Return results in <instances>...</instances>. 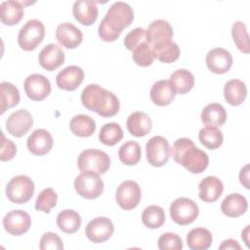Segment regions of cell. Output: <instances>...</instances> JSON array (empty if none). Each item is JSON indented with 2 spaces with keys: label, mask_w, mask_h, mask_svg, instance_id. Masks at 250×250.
I'll use <instances>...</instances> for the list:
<instances>
[{
  "label": "cell",
  "mask_w": 250,
  "mask_h": 250,
  "mask_svg": "<svg viewBox=\"0 0 250 250\" xmlns=\"http://www.w3.org/2000/svg\"><path fill=\"white\" fill-rule=\"evenodd\" d=\"M123 138V130L118 123L111 122L104 124L99 133L100 142L105 146H112Z\"/></svg>",
  "instance_id": "37"
},
{
  "label": "cell",
  "mask_w": 250,
  "mask_h": 250,
  "mask_svg": "<svg viewBox=\"0 0 250 250\" xmlns=\"http://www.w3.org/2000/svg\"><path fill=\"white\" fill-rule=\"evenodd\" d=\"M158 248L160 250H182L183 241L182 238L173 232H166L159 236L158 238Z\"/></svg>",
  "instance_id": "43"
},
{
  "label": "cell",
  "mask_w": 250,
  "mask_h": 250,
  "mask_svg": "<svg viewBox=\"0 0 250 250\" xmlns=\"http://www.w3.org/2000/svg\"><path fill=\"white\" fill-rule=\"evenodd\" d=\"M199 198L204 202L217 201L224 191V185L222 181L215 176H208L204 178L198 185Z\"/></svg>",
  "instance_id": "22"
},
{
  "label": "cell",
  "mask_w": 250,
  "mask_h": 250,
  "mask_svg": "<svg viewBox=\"0 0 250 250\" xmlns=\"http://www.w3.org/2000/svg\"><path fill=\"white\" fill-rule=\"evenodd\" d=\"M133 20L134 12L129 4L122 1L114 2L99 25V36L105 42H113Z\"/></svg>",
  "instance_id": "1"
},
{
  "label": "cell",
  "mask_w": 250,
  "mask_h": 250,
  "mask_svg": "<svg viewBox=\"0 0 250 250\" xmlns=\"http://www.w3.org/2000/svg\"><path fill=\"white\" fill-rule=\"evenodd\" d=\"M39 248L41 250H62L63 249V244L61 237L57 233L49 231L45 232L42 235L39 243Z\"/></svg>",
  "instance_id": "44"
},
{
  "label": "cell",
  "mask_w": 250,
  "mask_h": 250,
  "mask_svg": "<svg viewBox=\"0 0 250 250\" xmlns=\"http://www.w3.org/2000/svg\"><path fill=\"white\" fill-rule=\"evenodd\" d=\"M23 17V5L19 1H3L0 5V19L6 25L19 23Z\"/></svg>",
  "instance_id": "26"
},
{
  "label": "cell",
  "mask_w": 250,
  "mask_h": 250,
  "mask_svg": "<svg viewBox=\"0 0 250 250\" xmlns=\"http://www.w3.org/2000/svg\"><path fill=\"white\" fill-rule=\"evenodd\" d=\"M231 35L237 49L244 54H249L250 53L249 37H248L246 25L244 24V22L240 21H235L231 27Z\"/></svg>",
  "instance_id": "39"
},
{
  "label": "cell",
  "mask_w": 250,
  "mask_h": 250,
  "mask_svg": "<svg viewBox=\"0 0 250 250\" xmlns=\"http://www.w3.org/2000/svg\"><path fill=\"white\" fill-rule=\"evenodd\" d=\"M31 226V219L27 212L23 210H12L3 219V227L7 232L13 235L25 233Z\"/></svg>",
  "instance_id": "14"
},
{
  "label": "cell",
  "mask_w": 250,
  "mask_h": 250,
  "mask_svg": "<svg viewBox=\"0 0 250 250\" xmlns=\"http://www.w3.org/2000/svg\"><path fill=\"white\" fill-rule=\"evenodd\" d=\"M170 154L177 163L192 174L202 173L209 164L207 153L199 149L188 138L175 141L172 148H170Z\"/></svg>",
  "instance_id": "3"
},
{
  "label": "cell",
  "mask_w": 250,
  "mask_h": 250,
  "mask_svg": "<svg viewBox=\"0 0 250 250\" xmlns=\"http://www.w3.org/2000/svg\"><path fill=\"white\" fill-rule=\"evenodd\" d=\"M212 240L211 232L204 228L192 229L187 235V243L191 250H206L211 246Z\"/></svg>",
  "instance_id": "30"
},
{
  "label": "cell",
  "mask_w": 250,
  "mask_h": 250,
  "mask_svg": "<svg viewBox=\"0 0 250 250\" xmlns=\"http://www.w3.org/2000/svg\"><path fill=\"white\" fill-rule=\"evenodd\" d=\"M72 13L75 20L83 25H92L97 21L99 15L97 3L92 0L75 1Z\"/></svg>",
  "instance_id": "21"
},
{
  "label": "cell",
  "mask_w": 250,
  "mask_h": 250,
  "mask_svg": "<svg viewBox=\"0 0 250 250\" xmlns=\"http://www.w3.org/2000/svg\"><path fill=\"white\" fill-rule=\"evenodd\" d=\"M206 64L209 70L216 74L227 73L232 65V57L224 48H214L206 55Z\"/></svg>",
  "instance_id": "15"
},
{
  "label": "cell",
  "mask_w": 250,
  "mask_h": 250,
  "mask_svg": "<svg viewBox=\"0 0 250 250\" xmlns=\"http://www.w3.org/2000/svg\"><path fill=\"white\" fill-rule=\"evenodd\" d=\"M142 221L148 229H158L165 222L164 210L158 205H149L143 211Z\"/></svg>",
  "instance_id": "38"
},
{
  "label": "cell",
  "mask_w": 250,
  "mask_h": 250,
  "mask_svg": "<svg viewBox=\"0 0 250 250\" xmlns=\"http://www.w3.org/2000/svg\"><path fill=\"white\" fill-rule=\"evenodd\" d=\"M45 26L38 20H29L20 29L18 34L19 46L24 51H32L43 41Z\"/></svg>",
  "instance_id": "6"
},
{
  "label": "cell",
  "mask_w": 250,
  "mask_h": 250,
  "mask_svg": "<svg viewBox=\"0 0 250 250\" xmlns=\"http://www.w3.org/2000/svg\"><path fill=\"white\" fill-rule=\"evenodd\" d=\"M151 49L154 59H157L158 61L164 63L176 62L181 55L180 47L173 41H169L164 44L151 47Z\"/></svg>",
  "instance_id": "34"
},
{
  "label": "cell",
  "mask_w": 250,
  "mask_h": 250,
  "mask_svg": "<svg viewBox=\"0 0 250 250\" xmlns=\"http://www.w3.org/2000/svg\"><path fill=\"white\" fill-rule=\"evenodd\" d=\"M58 195L53 188H44L37 196L35 201V209L44 213H50V211L57 205Z\"/></svg>",
  "instance_id": "40"
},
{
  "label": "cell",
  "mask_w": 250,
  "mask_h": 250,
  "mask_svg": "<svg viewBox=\"0 0 250 250\" xmlns=\"http://www.w3.org/2000/svg\"><path fill=\"white\" fill-rule=\"evenodd\" d=\"M114 231L112 222L106 217H97L90 221L85 228V234L94 243H102L108 240Z\"/></svg>",
  "instance_id": "11"
},
{
  "label": "cell",
  "mask_w": 250,
  "mask_h": 250,
  "mask_svg": "<svg viewBox=\"0 0 250 250\" xmlns=\"http://www.w3.org/2000/svg\"><path fill=\"white\" fill-rule=\"evenodd\" d=\"M248 229H249V226H247L245 228V229L242 231V234H241V237L244 239L245 243L247 246H249V243H248V238H247V235H248Z\"/></svg>",
  "instance_id": "48"
},
{
  "label": "cell",
  "mask_w": 250,
  "mask_h": 250,
  "mask_svg": "<svg viewBox=\"0 0 250 250\" xmlns=\"http://www.w3.org/2000/svg\"><path fill=\"white\" fill-rule=\"evenodd\" d=\"M34 184L25 175H19L10 180L6 187L8 199L16 204H22L29 201L34 193Z\"/></svg>",
  "instance_id": "5"
},
{
  "label": "cell",
  "mask_w": 250,
  "mask_h": 250,
  "mask_svg": "<svg viewBox=\"0 0 250 250\" xmlns=\"http://www.w3.org/2000/svg\"><path fill=\"white\" fill-rule=\"evenodd\" d=\"M81 222L80 215L76 211L70 209L63 210L57 216V225L59 229L66 233L76 232L81 226Z\"/></svg>",
  "instance_id": "33"
},
{
  "label": "cell",
  "mask_w": 250,
  "mask_h": 250,
  "mask_svg": "<svg viewBox=\"0 0 250 250\" xmlns=\"http://www.w3.org/2000/svg\"><path fill=\"white\" fill-rule=\"evenodd\" d=\"M74 188L80 196L86 199H95L103 193L104 182L100 174L88 171L75 178Z\"/></svg>",
  "instance_id": "8"
},
{
  "label": "cell",
  "mask_w": 250,
  "mask_h": 250,
  "mask_svg": "<svg viewBox=\"0 0 250 250\" xmlns=\"http://www.w3.org/2000/svg\"><path fill=\"white\" fill-rule=\"evenodd\" d=\"M199 214L197 204L189 198L179 197L170 205L171 219L180 226L189 225L196 220Z\"/></svg>",
  "instance_id": "7"
},
{
  "label": "cell",
  "mask_w": 250,
  "mask_h": 250,
  "mask_svg": "<svg viewBox=\"0 0 250 250\" xmlns=\"http://www.w3.org/2000/svg\"><path fill=\"white\" fill-rule=\"evenodd\" d=\"M77 166L81 173L90 171L97 174H104L110 167V158L103 150L85 149L77 158Z\"/></svg>",
  "instance_id": "4"
},
{
  "label": "cell",
  "mask_w": 250,
  "mask_h": 250,
  "mask_svg": "<svg viewBox=\"0 0 250 250\" xmlns=\"http://www.w3.org/2000/svg\"><path fill=\"white\" fill-rule=\"evenodd\" d=\"M142 198L141 188L134 181L122 182L116 188L115 199L123 210H132L138 206Z\"/></svg>",
  "instance_id": "10"
},
{
  "label": "cell",
  "mask_w": 250,
  "mask_h": 250,
  "mask_svg": "<svg viewBox=\"0 0 250 250\" xmlns=\"http://www.w3.org/2000/svg\"><path fill=\"white\" fill-rule=\"evenodd\" d=\"M201 121L207 126L220 127L227 121V110L221 104H209L201 111Z\"/></svg>",
  "instance_id": "28"
},
{
  "label": "cell",
  "mask_w": 250,
  "mask_h": 250,
  "mask_svg": "<svg viewBox=\"0 0 250 250\" xmlns=\"http://www.w3.org/2000/svg\"><path fill=\"white\" fill-rule=\"evenodd\" d=\"M17 153L16 145L9 139H6L3 132H1V148H0V159L1 161H8L15 157Z\"/></svg>",
  "instance_id": "45"
},
{
  "label": "cell",
  "mask_w": 250,
  "mask_h": 250,
  "mask_svg": "<svg viewBox=\"0 0 250 250\" xmlns=\"http://www.w3.org/2000/svg\"><path fill=\"white\" fill-rule=\"evenodd\" d=\"M84 80V71L78 65H69L61 70L56 77L57 85L65 91L76 90Z\"/></svg>",
  "instance_id": "17"
},
{
  "label": "cell",
  "mask_w": 250,
  "mask_h": 250,
  "mask_svg": "<svg viewBox=\"0 0 250 250\" xmlns=\"http://www.w3.org/2000/svg\"><path fill=\"white\" fill-rule=\"evenodd\" d=\"M149 94L152 103L158 106L170 104L176 97V92L174 91L169 80L156 81L152 85Z\"/></svg>",
  "instance_id": "25"
},
{
  "label": "cell",
  "mask_w": 250,
  "mask_h": 250,
  "mask_svg": "<svg viewBox=\"0 0 250 250\" xmlns=\"http://www.w3.org/2000/svg\"><path fill=\"white\" fill-rule=\"evenodd\" d=\"M173 28L165 20L153 21L146 29V40L151 47L172 41Z\"/></svg>",
  "instance_id": "16"
},
{
  "label": "cell",
  "mask_w": 250,
  "mask_h": 250,
  "mask_svg": "<svg viewBox=\"0 0 250 250\" xmlns=\"http://www.w3.org/2000/svg\"><path fill=\"white\" fill-rule=\"evenodd\" d=\"M224 96L229 104L234 106L241 104L247 96L245 83L239 79L229 80L224 87Z\"/></svg>",
  "instance_id": "27"
},
{
  "label": "cell",
  "mask_w": 250,
  "mask_h": 250,
  "mask_svg": "<svg viewBox=\"0 0 250 250\" xmlns=\"http://www.w3.org/2000/svg\"><path fill=\"white\" fill-rule=\"evenodd\" d=\"M249 164H246L239 173V181L242 186H244L246 188H250L249 186Z\"/></svg>",
  "instance_id": "46"
},
{
  "label": "cell",
  "mask_w": 250,
  "mask_h": 250,
  "mask_svg": "<svg viewBox=\"0 0 250 250\" xmlns=\"http://www.w3.org/2000/svg\"><path fill=\"white\" fill-rule=\"evenodd\" d=\"M69 128L75 136L86 138L94 134L96 130V122L89 115L78 114L71 118Z\"/></svg>",
  "instance_id": "31"
},
{
  "label": "cell",
  "mask_w": 250,
  "mask_h": 250,
  "mask_svg": "<svg viewBox=\"0 0 250 250\" xmlns=\"http://www.w3.org/2000/svg\"><path fill=\"white\" fill-rule=\"evenodd\" d=\"M57 41L66 49H74L81 44L82 31L70 22L60 23L56 30Z\"/></svg>",
  "instance_id": "18"
},
{
  "label": "cell",
  "mask_w": 250,
  "mask_h": 250,
  "mask_svg": "<svg viewBox=\"0 0 250 250\" xmlns=\"http://www.w3.org/2000/svg\"><path fill=\"white\" fill-rule=\"evenodd\" d=\"M144 42H147L146 30L142 27H136L132 29L124 38L125 47L132 52Z\"/></svg>",
  "instance_id": "42"
},
{
  "label": "cell",
  "mask_w": 250,
  "mask_h": 250,
  "mask_svg": "<svg viewBox=\"0 0 250 250\" xmlns=\"http://www.w3.org/2000/svg\"><path fill=\"white\" fill-rule=\"evenodd\" d=\"M64 53L60 46L51 43L45 46L38 56L39 64L48 71L59 68L64 62Z\"/></svg>",
  "instance_id": "19"
},
{
  "label": "cell",
  "mask_w": 250,
  "mask_h": 250,
  "mask_svg": "<svg viewBox=\"0 0 250 250\" xmlns=\"http://www.w3.org/2000/svg\"><path fill=\"white\" fill-rule=\"evenodd\" d=\"M126 126L131 135L135 137H144L150 132L152 122L146 113L143 111H135L127 118Z\"/></svg>",
  "instance_id": "23"
},
{
  "label": "cell",
  "mask_w": 250,
  "mask_h": 250,
  "mask_svg": "<svg viewBox=\"0 0 250 250\" xmlns=\"http://www.w3.org/2000/svg\"><path fill=\"white\" fill-rule=\"evenodd\" d=\"M198 138L200 143L209 149L219 148L224 141L223 133L214 126H205L199 131Z\"/></svg>",
  "instance_id": "36"
},
{
  "label": "cell",
  "mask_w": 250,
  "mask_h": 250,
  "mask_svg": "<svg viewBox=\"0 0 250 250\" xmlns=\"http://www.w3.org/2000/svg\"><path fill=\"white\" fill-rule=\"evenodd\" d=\"M248 208L247 199L239 193H230L227 195L221 204V210L224 215L230 218L242 216Z\"/></svg>",
  "instance_id": "24"
},
{
  "label": "cell",
  "mask_w": 250,
  "mask_h": 250,
  "mask_svg": "<svg viewBox=\"0 0 250 250\" xmlns=\"http://www.w3.org/2000/svg\"><path fill=\"white\" fill-rule=\"evenodd\" d=\"M146 159L154 167H161L167 163L170 157L168 141L162 136H154L146 145Z\"/></svg>",
  "instance_id": "9"
},
{
  "label": "cell",
  "mask_w": 250,
  "mask_h": 250,
  "mask_svg": "<svg viewBox=\"0 0 250 250\" xmlns=\"http://www.w3.org/2000/svg\"><path fill=\"white\" fill-rule=\"evenodd\" d=\"M219 249L223 250V249H237V250H240L241 249V246L239 245V243L234 240V239H227L225 241H223V243L219 246Z\"/></svg>",
  "instance_id": "47"
},
{
  "label": "cell",
  "mask_w": 250,
  "mask_h": 250,
  "mask_svg": "<svg viewBox=\"0 0 250 250\" xmlns=\"http://www.w3.org/2000/svg\"><path fill=\"white\" fill-rule=\"evenodd\" d=\"M26 96L31 101H42L51 93V83L48 78L42 74L33 73L28 75L23 83Z\"/></svg>",
  "instance_id": "12"
},
{
  "label": "cell",
  "mask_w": 250,
  "mask_h": 250,
  "mask_svg": "<svg viewBox=\"0 0 250 250\" xmlns=\"http://www.w3.org/2000/svg\"><path fill=\"white\" fill-rule=\"evenodd\" d=\"M169 82L176 94L183 95L189 92L193 88L194 76L190 71L181 68L174 71L170 75Z\"/></svg>",
  "instance_id": "29"
},
{
  "label": "cell",
  "mask_w": 250,
  "mask_h": 250,
  "mask_svg": "<svg viewBox=\"0 0 250 250\" xmlns=\"http://www.w3.org/2000/svg\"><path fill=\"white\" fill-rule=\"evenodd\" d=\"M142 156V150L140 145L135 141H129L123 144L118 150V157L120 161L127 165H136Z\"/></svg>",
  "instance_id": "35"
},
{
  "label": "cell",
  "mask_w": 250,
  "mask_h": 250,
  "mask_svg": "<svg viewBox=\"0 0 250 250\" xmlns=\"http://www.w3.org/2000/svg\"><path fill=\"white\" fill-rule=\"evenodd\" d=\"M82 104L102 117H112L120 108L118 98L98 84L87 85L81 93Z\"/></svg>",
  "instance_id": "2"
},
{
  "label": "cell",
  "mask_w": 250,
  "mask_h": 250,
  "mask_svg": "<svg viewBox=\"0 0 250 250\" xmlns=\"http://www.w3.org/2000/svg\"><path fill=\"white\" fill-rule=\"evenodd\" d=\"M54 141L52 135L45 129H36L27 138L26 146L28 150L34 155H44L48 153Z\"/></svg>",
  "instance_id": "20"
},
{
  "label": "cell",
  "mask_w": 250,
  "mask_h": 250,
  "mask_svg": "<svg viewBox=\"0 0 250 250\" xmlns=\"http://www.w3.org/2000/svg\"><path fill=\"white\" fill-rule=\"evenodd\" d=\"M21 100L18 88L9 82L0 84V113L3 114L7 109L16 106Z\"/></svg>",
  "instance_id": "32"
},
{
  "label": "cell",
  "mask_w": 250,
  "mask_h": 250,
  "mask_svg": "<svg viewBox=\"0 0 250 250\" xmlns=\"http://www.w3.org/2000/svg\"><path fill=\"white\" fill-rule=\"evenodd\" d=\"M132 58L135 63L140 66L146 67L150 65L154 61L151 46L147 42L142 43L133 51Z\"/></svg>",
  "instance_id": "41"
},
{
  "label": "cell",
  "mask_w": 250,
  "mask_h": 250,
  "mask_svg": "<svg viewBox=\"0 0 250 250\" xmlns=\"http://www.w3.org/2000/svg\"><path fill=\"white\" fill-rule=\"evenodd\" d=\"M33 126V118L26 109H19L11 113L6 121V129L16 138L23 137Z\"/></svg>",
  "instance_id": "13"
}]
</instances>
